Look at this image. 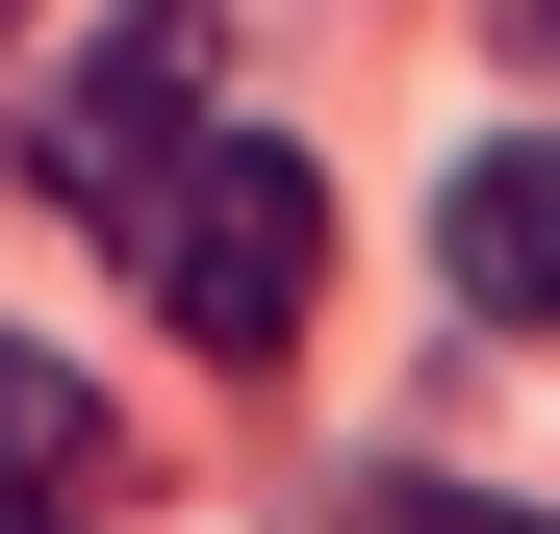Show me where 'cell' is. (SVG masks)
<instances>
[{"instance_id": "5", "label": "cell", "mask_w": 560, "mask_h": 534, "mask_svg": "<svg viewBox=\"0 0 560 534\" xmlns=\"http://www.w3.org/2000/svg\"><path fill=\"white\" fill-rule=\"evenodd\" d=\"M357 534H560V509H458V484H383Z\"/></svg>"}, {"instance_id": "1", "label": "cell", "mask_w": 560, "mask_h": 534, "mask_svg": "<svg viewBox=\"0 0 560 534\" xmlns=\"http://www.w3.org/2000/svg\"><path fill=\"white\" fill-rule=\"evenodd\" d=\"M128 254H153L178 356H230V382H255V356H306V306H331V178L280 153V128H205V153L128 204Z\"/></svg>"}, {"instance_id": "2", "label": "cell", "mask_w": 560, "mask_h": 534, "mask_svg": "<svg viewBox=\"0 0 560 534\" xmlns=\"http://www.w3.org/2000/svg\"><path fill=\"white\" fill-rule=\"evenodd\" d=\"M178 153H205V0H128V26H103V76L51 103V178H77L103 229H128Z\"/></svg>"}, {"instance_id": "6", "label": "cell", "mask_w": 560, "mask_h": 534, "mask_svg": "<svg viewBox=\"0 0 560 534\" xmlns=\"http://www.w3.org/2000/svg\"><path fill=\"white\" fill-rule=\"evenodd\" d=\"M535 51H560V0H535Z\"/></svg>"}, {"instance_id": "4", "label": "cell", "mask_w": 560, "mask_h": 534, "mask_svg": "<svg viewBox=\"0 0 560 534\" xmlns=\"http://www.w3.org/2000/svg\"><path fill=\"white\" fill-rule=\"evenodd\" d=\"M77 459H103V407H77L26 331H0V534H51V484H77Z\"/></svg>"}, {"instance_id": "3", "label": "cell", "mask_w": 560, "mask_h": 534, "mask_svg": "<svg viewBox=\"0 0 560 534\" xmlns=\"http://www.w3.org/2000/svg\"><path fill=\"white\" fill-rule=\"evenodd\" d=\"M433 254H458V306H535V331H560V153H485Z\"/></svg>"}]
</instances>
